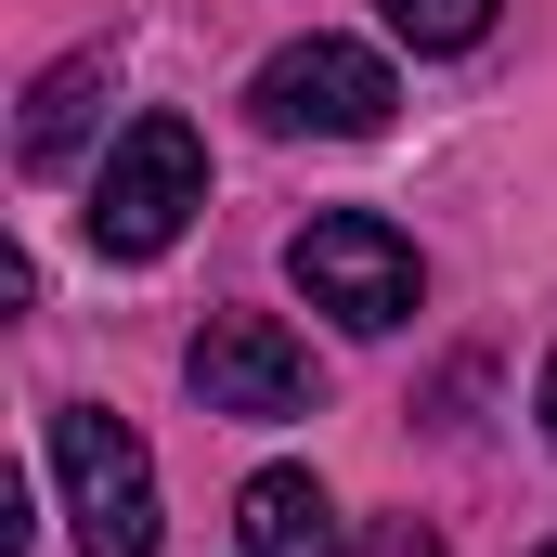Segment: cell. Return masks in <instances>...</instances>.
<instances>
[{"label":"cell","mask_w":557,"mask_h":557,"mask_svg":"<svg viewBox=\"0 0 557 557\" xmlns=\"http://www.w3.org/2000/svg\"><path fill=\"white\" fill-rule=\"evenodd\" d=\"M195 208H208V143H195V117H131V131L104 143V169H91L78 234H91V260H169Z\"/></svg>","instance_id":"1"},{"label":"cell","mask_w":557,"mask_h":557,"mask_svg":"<svg viewBox=\"0 0 557 557\" xmlns=\"http://www.w3.org/2000/svg\"><path fill=\"white\" fill-rule=\"evenodd\" d=\"M52 480H65L78 557H156V454H143L131 416L52 403Z\"/></svg>","instance_id":"2"},{"label":"cell","mask_w":557,"mask_h":557,"mask_svg":"<svg viewBox=\"0 0 557 557\" xmlns=\"http://www.w3.org/2000/svg\"><path fill=\"white\" fill-rule=\"evenodd\" d=\"M285 285L311 298V311H337L350 337H389L403 311H416V234H389L376 208H324V221H298L285 234Z\"/></svg>","instance_id":"3"},{"label":"cell","mask_w":557,"mask_h":557,"mask_svg":"<svg viewBox=\"0 0 557 557\" xmlns=\"http://www.w3.org/2000/svg\"><path fill=\"white\" fill-rule=\"evenodd\" d=\"M247 104H260V131L273 143H363V131H389V65L363 52V39H285L273 65L247 78Z\"/></svg>","instance_id":"4"},{"label":"cell","mask_w":557,"mask_h":557,"mask_svg":"<svg viewBox=\"0 0 557 557\" xmlns=\"http://www.w3.org/2000/svg\"><path fill=\"white\" fill-rule=\"evenodd\" d=\"M182 389H195L208 416H234V428H285V416H311V403H324L311 350L285 337L273 311H208V324H195V350H182Z\"/></svg>","instance_id":"5"},{"label":"cell","mask_w":557,"mask_h":557,"mask_svg":"<svg viewBox=\"0 0 557 557\" xmlns=\"http://www.w3.org/2000/svg\"><path fill=\"white\" fill-rule=\"evenodd\" d=\"M104 91H117V39L39 65V78H26V117H13V156H26V169H65V156L91 143V117H104Z\"/></svg>","instance_id":"6"},{"label":"cell","mask_w":557,"mask_h":557,"mask_svg":"<svg viewBox=\"0 0 557 557\" xmlns=\"http://www.w3.org/2000/svg\"><path fill=\"white\" fill-rule=\"evenodd\" d=\"M234 545L247 557H337V493L311 467H260L234 493Z\"/></svg>","instance_id":"7"},{"label":"cell","mask_w":557,"mask_h":557,"mask_svg":"<svg viewBox=\"0 0 557 557\" xmlns=\"http://www.w3.org/2000/svg\"><path fill=\"white\" fill-rule=\"evenodd\" d=\"M389 39H416V52H480V39H493V0H389Z\"/></svg>","instance_id":"8"},{"label":"cell","mask_w":557,"mask_h":557,"mask_svg":"<svg viewBox=\"0 0 557 557\" xmlns=\"http://www.w3.org/2000/svg\"><path fill=\"white\" fill-rule=\"evenodd\" d=\"M350 557H441V532H428V519H376Z\"/></svg>","instance_id":"9"},{"label":"cell","mask_w":557,"mask_h":557,"mask_svg":"<svg viewBox=\"0 0 557 557\" xmlns=\"http://www.w3.org/2000/svg\"><path fill=\"white\" fill-rule=\"evenodd\" d=\"M532 416H545V441H557V363H545V389H532Z\"/></svg>","instance_id":"10"},{"label":"cell","mask_w":557,"mask_h":557,"mask_svg":"<svg viewBox=\"0 0 557 557\" xmlns=\"http://www.w3.org/2000/svg\"><path fill=\"white\" fill-rule=\"evenodd\" d=\"M532 557H557V532H545V545H532Z\"/></svg>","instance_id":"11"}]
</instances>
